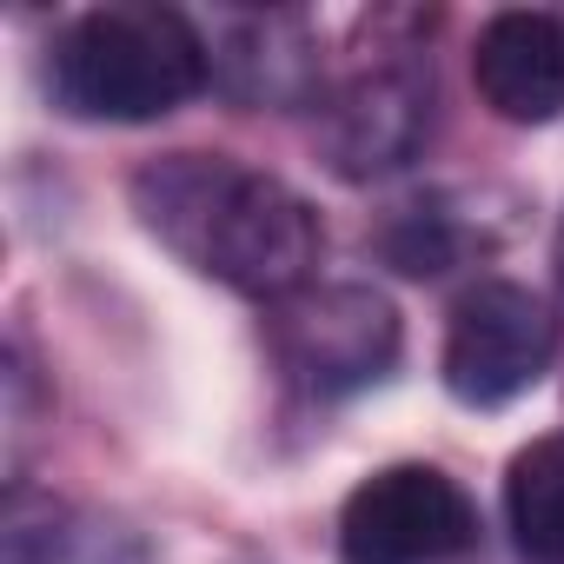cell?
<instances>
[{
    "mask_svg": "<svg viewBox=\"0 0 564 564\" xmlns=\"http://www.w3.org/2000/svg\"><path fill=\"white\" fill-rule=\"evenodd\" d=\"M432 133V67L419 47H386L319 107V153L339 180L399 173Z\"/></svg>",
    "mask_w": 564,
    "mask_h": 564,
    "instance_id": "cell-6",
    "label": "cell"
},
{
    "mask_svg": "<svg viewBox=\"0 0 564 564\" xmlns=\"http://www.w3.org/2000/svg\"><path fill=\"white\" fill-rule=\"evenodd\" d=\"M478 100L511 127H544L564 113V14L505 8L478 28L471 47Z\"/></svg>",
    "mask_w": 564,
    "mask_h": 564,
    "instance_id": "cell-7",
    "label": "cell"
},
{
    "mask_svg": "<svg viewBox=\"0 0 564 564\" xmlns=\"http://www.w3.org/2000/svg\"><path fill=\"white\" fill-rule=\"evenodd\" d=\"M551 272H557V306H564V219H557V246H551Z\"/></svg>",
    "mask_w": 564,
    "mask_h": 564,
    "instance_id": "cell-11",
    "label": "cell"
},
{
    "mask_svg": "<svg viewBox=\"0 0 564 564\" xmlns=\"http://www.w3.org/2000/svg\"><path fill=\"white\" fill-rule=\"evenodd\" d=\"M551 352H557L551 306L531 286H518V279H478L471 293H458V306L445 319L438 372L458 405L491 412V405H511L518 392H531L544 379Z\"/></svg>",
    "mask_w": 564,
    "mask_h": 564,
    "instance_id": "cell-4",
    "label": "cell"
},
{
    "mask_svg": "<svg viewBox=\"0 0 564 564\" xmlns=\"http://www.w3.org/2000/svg\"><path fill=\"white\" fill-rule=\"evenodd\" d=\"M405 326L372 286H300L265 313V352L306 399H352L399 366Z\"/></svg>",
    "mask_w": 564,
    "mask_h": 564,
    "instance_id": "cell-3",
    "label": "cell"
},
{
    "mask_svg": "<svg viewBox=\"0 0 564 564\" xmlns=\"http://www.w3.org/2000/svg\"><path fill=\"white\" fill-rule=\"evenodd\" d=\"M133 213L173 259L272 306L313 286V265L326 252L313 199L232 153L147 160L133 173Z\"/></svg>",
    "mask_w": 564,
    "mask_h": 564,
    "instance_id": "cell-1",
    "label": "cell"
},
{
    "mask_svg": "<svg viewBox=\"0 0 564 564\" xmlns=\"http://www.w3.org/2000/svg\"><path fill=\"white\" fill-rule=\"evenodd\" d=\"M505 518L531 564H564V432L531 438L505 471Z\"/></svg>",
    "mask_w": 564,
    "mask_h": 564,
    "instance_id": "cell-8",
    "label": "cell"
},
{
    "mask_svg": "<svg viewBox=\"0 0 564 564\" xmlns=\"http://www.w3.org/2000/svg\"><path fill=\"white\" fill-rule=\"evenodd\" d=\"M67 538H74V531H67V505L14 478V491H8V518H0V544H8V564H54V557L67 551Z\"/></svg>",
    "mask_w": 564,
    "mask_h": 564,
    "instance_id": "cell-9",
    "label": "cell"
},
{
    "mask_svg": "<svg viewBox=\"0 0 564 564\" xmlns=\"http://www.w3.org/2000/svg\"><path fill=\"white\" fill-rule=\"evenodd\" d=\"M213 80V54L199 28L160 0H113L61 28L47 47V94L74 120L140 127L166 120Z\"/></svg>",
    "mask_w": 564,
    "mask_h": 564,
    "instance_id": "cell-2",
    "label": "cell"
},
{
    "mask_svg": "<svg viewBox=\"0 0 564 564\" xmlns=\"http://www.w3.org/2000/svg\"><path fill=\"white\" fill-rule=\"evenodd\" d=\"M478 544V505L438 465H386L339 511L346 564H452Z\"/></svg>",
    "mask_w": 564,
    "mask_h": 564,
    "instance_id": "cell-5",
    "label": "cell"
},
{
    "mask_svg": "<svg viewBox=\"0 0 564 564\" xmlns=\"http://www.w3.org/2000/svg\"><path fill=\"white\" fill-rule=\"evenodd\" d=\"M386 252H392V265H399V272H412V279L445 272V259H452L445 219H438V213H425V206H412V213L386 232Z\"/></svg>",
    "mask_w": 564,
    "mask_h": 564,
    "instance_id": "cell-10",
    "label": "cell"
}]
</instances>
